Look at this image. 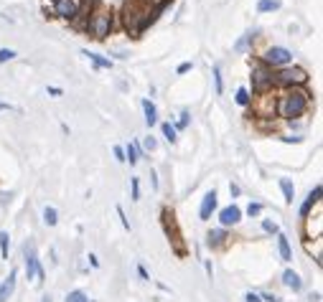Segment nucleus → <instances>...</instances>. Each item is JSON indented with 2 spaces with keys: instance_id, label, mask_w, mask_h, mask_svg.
<instances>
[{
  "instance_id": "nucleus-3",
  "label": "nucleus",
  "mask_w": 323,
  "mask_h": 302,
  "mask_svg": "<svg viewBox=\"0 0 323 302\" xmlns=\"http://www.w3.org/2000/svg\"><path fill=\"white\" fill-rule=\"evenodd\" d=\"M87 31H89V36H92V38H97V41L107 38V36H110V31H112V13H110L107 8H97V10L89 15Z\"/></svg>"
},
{
  "instance_id": "nucleus-38",
  "label": "nucleus",
  "mask_w": 323,
  "mask_h": 302,
  "mask_svg": "<svg viewBox=\"0 0 323 302\" xmlns=\"http://www.w3.org/2000/svg\"><path fill=\"white\" fill-rule=\"evenodd\" d=\"M186 125H189V112H183V114H181V122H178V130H183Z\"/></svg>"
},
{
  "instance_id": "nucleus-36",
  "label": "nucleus",
  "mask_w": 323,
  "mask_h": 302,
  "mask_svg": "<svg viewBox=\"0 0 323 302\" xmlns=\"http://www.w3.org/2000/svg\"><path fill=\"white\" fill-rule=\"evenodd\" d=\"M260 300H262V302H280V297H278V295H270V292H267V295H262Z\"/></svg>"
},
{
  "instance_id": "nucleus-45",
  "label": "nucleus",
  "mask_w": 323,
  "mask_h": 302,
  "mask_svg": "<svg viewBox=\"0 0 323 302\" xmlns=\"http://www.w3.org/2000/svg\"><path fill=\"white\" fill-rule=\"evenodd\" d=\"M41 302H53V300H51V295H43V297H41Z\"/></svg>"
},
{
  "instance_id": "nucleus-2",
  "label": "nucleus",
  "mask_w": 323,
  "mask_h": 302,
  "mask_svg": "<svg viewBox=\"0 0 323 302\" xmlns=\"http://www.w3.org/2000/svg\"><path fill=\"white\" fill-rule=\"evenodd\" d=\"M308 104H311V94L306 89L295 86V89H288L285 94H280L275 112L283 119H298V117H303L308 112Z\"/></svg>"
},
{
  "instance_id": "nucleus-8",
  "label": "nucleus",
  "mask_w": 323,
  "mask_h": 302,
  "mask_svg": "<svg viewBox=\"0 0 323 302\" xmlns=\"http://www.w3.org/2000/svg\"><path fill=\"white\" fill-rule=\"evenodd\" d=\"M79 10H82V0H53V13L59 18L71 20L79 15Z\"/></svg>"
},
{
  "instance_id": "nucleus-25",
  "label": "nucleus",
  "mask_w": 323,
  "mask_h": 302,
  "mask_svg": "<svg viewBox=\"0 0 323 302\" xmlns=\"http://www.w3.org/2000/svg\"><path fill=\"white\" fill-rule=\"evenodd\" d=\"M8 249H10V236L5 231H0V257L8 259Z\"/></svg>"
},
{
  "instance_id": "nucleus-20",
  "label": "nucleus",
  "mask_w": 323,
  "mask_h": 302,
  "mask_svg": "<svg viewBox=\"0 0 323 302\" xmlns=\"http://www.w3.org/2000/svg\"><path fill=\"white\" fill-rule=\"evenodd\" d=\"M280 188H283V196H285V203L293 206V198H295V188L288 178H280Z\"/></svg>"
},
{
  "instance_id": "nucleus-26",
  "label": "nucleus",
  "mask_w": 323,
  "mask_h": 302,
  "mask_svg": "<svg viewBox=\"0 0 323 302\" xmlns=\"http://www.w3.org/2000/svg\"><path fill=\"white\" fill-rule=\"evenodd\" d=\"M66 302H89V297H87L82 290H74V292L66 295Z\"/></svg>"
},
{
  "instance_id": "nucleus-29",
  "label": "nucleus",
  "mask_w": 323,
  "mask_h": 302,
  "mask_svg": "<svg viewBox=\"0 0 323 302\" xmlns=\"http://www.w3.org/2000/svg\"><path fill=\"white\" fill-rule=\"evenodd\" d=\"M10 58H15V51L13 48H0V64H5Z\"/></svg>"
},
{
  "instance_id": "nucleus-41",
  "label": "nucleus",
  "mask_w": 323,
  "mask_h": 302,
  "mask_svg": "<svg viewBox=\"0 0 323 302\" xmlns=\"http://www.w3.org/2000/svg\"><path fill=\"white\" fill-rule=\"evenodd\" d=\"M48 94H53V97H61V89H59V86H48Z\"/></svg>"
},
{
  "instance_id": "nucleus-43",
  "label": "nucleus",
  "mask_w": 323,
  "mask_h": 302,
  "mask_svg": "<svg viewBox=\"0 0 323 302\" xmlns=\"http://www.w3.org/2000/svg\"><path fill=\"white\" fill-rule=\"evenodd\" d=\"M89 264H92V267H99V259H97L94 254H89Z\"/></svg>"
},
{
  "instance_id": "nucleus-42",
  "label": "nucleus",
  "mask_w": 323,
  "mask_h": 302,
  "mask_svg": "<svg viewBox=\"0 0 323 302\" xmlns=\"http://www.w3.org/2000/svg\"><path fill=\"white\" fill-rule=\"evenodd\" d=\"M229 193H232V196H239V186L232 183V186H229Z\"/></svg>"
},
{
  "instance_id": "nucleus-34",
  "label": "nucleus",
  "mask_w": 323,
  "mask_h": 302,
  "mask_svg": "<svg viewBox=\"0 0 323 302\" xmlns=\"http://www.w3.org/2000/svg\"><path fill=\"white\" fill-rule=\"evenodd\" d=\"M191 69H194V64H191V61H183V64H181L178 69H176V71H178V74H189Z\"/></svg>"
},
{
  "instance_id": "nucleus-16",
  "label": "nucleus",
  "mask_w": 323,
  "mask_h": 302,
  "mask_svg": "<svg viewBox=\"0 0 323 302\" xmlns=\"http://www.w3.org/2000/svg\"><path fill=\"white\" fill-rule=\"evenodd\" d=\"M143 112H145V125L153 127L158 122V109H155V104L150 99H143Z\"/></svg>"
},
{
  "instance_id": "nucleus-13",
  "label": "nucleus",
  "mask_w": 323,
  "mask_h": 302,
  "mask_svg": "<svg viewBox=\"0 0 323 302\" xmlns=\"http://www.w3.org/2000/svg\"><path fill=\"white\" fill-rule=\"evenodd\" d=\"M229 239V234H227V229H211L209 234H206V244L211 247V249H219V247H224V241Z\"/></svg>"
},
{
  "instance_id": "nucleus-6",
  "label": "nucleus",
  "mask_w": 323,
  "mask_h": 302,
  "mask_svg": "<svg viewBox=\"0 0 323 302\" xmlns=\"http://www.w3.org/2000/svg\"><path fill=\"white\" fill-rule=\"evenodd\" d=\"M293 61V53L288 51V48H283V46H273V48H267L265 51V56H262V64L270 69V66H275V69H283V66H288Z\"/></svg>"
},
{
  "instance_id": "nucleus-24",
  "label": "nucleus",
  "mask_w": 323,
  "mask_h": 302,
  "mask_svg": "<svg viewBox=\"0 0 323 302\" xmlns=\"http://www.w3.org/2000/svg\"><path fill=\"white\" fill-rule=\"evenodd\" d=\"M160 130H163V137H166L168 142H176V127H173L171 122H163Z\"/></svg>"
},
{
  "instance_id": "nucleus-23",
  "label": "nucleus",
  "mask_w": 323,
  "mask_h": 302,
  "mask_svg": "<svg viewBox=\"0 0 323 302\" xmlns=\"http://www.w3.org/2000/svg\"><path fill=\"white\" fill-rule=\"evenodd\" d=\"M234 99H237V104H239V107H247V104L252 102V97H250V92H247L245 86H242V89H237V97H234Z\"/></svg>"
},
{
  "instance_id": "nucleus-19",
  "label": "nucleus",
  "mask_w": 323,
  "mask_h": 302,
  "mask_svg": "<svg viewBox=\"0 0 323 302\" xmlns=\"http://www.w3.org/2000/svg\"><path fill=\"white\" fill-rule=\"evenodd\" d=\"M125 150V160H130V165H135L138 160H140V145L138 142H130L127 147H122Z\"/></svg>"
},
{
  "instance_id": "nucleus-35",
  "label": "nucleus",
  "mask_w": 323,
  "mask_h": 302,
  "mask_svg": "<svg viewBox=\"0 0 323 302\" xmlns=\"http://www.w3.org/2000/svg\"><path fill=\"white\" fill-rule=\"evenodd\" d=\"M143 147H145L148 153H153V150H155V140H153V137H145V142H143Z\"/></svg>"
},
{
  "instance_id": "nucleus-30",
  "label": "nucleus",
  "mask_w": 323,
  "mask_h": 302,
  "mask_svg": "<svg viewBox=\"0 0 323 302\" xmlns=\"http://www.w3.org/2000/svg\"><path fill=\"white\" fill-rule=\"evenodd\" d=\"M130 186H132V201L140 198V180L138 178H130Z\"/></svg>"
},
{
  "instance_id": "nucleus-28",
  "label": "nucleus",
  "mask_w": 323,
  "mask_h": 302,
  "mask_svg": "<svg viewBox=\"0 0 323 302\" xmlns=\"http://www.w3.org/2000/svg\"><path fill=\"white\" fill-rule=\"evenodd\" d=\"M252 41H255V33H245V38H242V41H239V43H237L234 48H237V51H245V48H247V46H250Z\"/></svg>"
},
{
  "instance_id": "nucleus-18",
  "label": "nucleus",
  "mask_w": 323,
  "mask_h": 302,
  "mask_svg": "<svg viewBox=\"0 0 323 302\" xmlns=\"http://www.w3.org/2000/svg\"><path fill=\"white\" fill-rule=\"evenodd\" d=\"M82 53H84L97 69H112V61H110V58H104V56H99V53H92V51H82Z\"/></svg>"
},
{
  "instance_id": "nucleus-5",
  "label": "nucleus",
  "mask_w": 323,
  "mask_h": 302,
  "mask_svg": "<svg viewBox=\"0 0 323 302\" xmlns=\"http://www.w3.org/2000/svg\"><path fill=\"white\" fill-rule=\"evenodd\" d=\"M23 259H25V277L28 280H33L36 277V282L41 285L43 282V269H41V264H38V257H36V244L28 239L25 241V247H23Z\"/></svg>"
},
{
  "instance_id": "nucleus-27",
  "label": "nucleus",
  "mask_w": 323,
  "mask_h": 302,
  "mask_svg": "<svg viewBox=\"0 0 323 302\" xmlns=\"http://www.w3.org/2000/svg\"><path fill=\"white\" fill-rule=\"evenodd\" d=\"M214 86H217V94L224 92V81H222V69L219 66H214Z\"/></svg>"
},
{
  "instance_id": "nucleus-17",
  "label": "nucleus",
  "mask_w": 323,
  "mask_h": 302,
  "mask_svg": "<svg viewBox=\"0 0 323 302\" xmlns=\"http://www.w3.org/2000/svg\"><path fill=\"white\" fill-rule=\"evenodd\" d=\"M278 249H280V259L283 262H290L293 259V252H290V241L285 234H278Z\"/></svg>"
},
{
  "instance_id": "nucleus-33",
  "label": "nucleus",
  "mask_w": 323,
  "mask_h": 302,
  "mask_svg": "<svg viewBox=\"0 0 323 302\" xmlns=\"http://www.w3.org/2000/svg\"><path fill=\"white\" fill-rule=\"evenodd\" d=\"M262 229H265L267 234H280V231H278V224H273V221H267V219L262 221Z\"/></svg>"
},
{
  "instance_id": "nucleus-10",
  "label": "nucleus",
  "mask_w": 323,
  "mask_h": 302,
  "mask_svg": "<svg viewBox=\"0 0 323 302\" xmlns=\"http://www.w3.org/2000/svg\"><path fill=\"white\" fill-rule=\"evenodd\" d=\"M219 221H222V229H227V226H237V224L242 221V208H239L237 203L222 208V211H219Z\"/></svg>"
},
{
  "instance_id": "nucleus-31",
  "label": "nucleus",
  "mask_w": 323,
  "mask_h": 302,
  "mask_svg": "<svg viewBox=\"0 0 323 302\" xmlns=\"http://www.w3.org/2000/svg\"><path fill=\"white\" fill-rule=\"evenodd\" d=\"M117 216H120V224H122V229H125V231H130V221H127V216H125L122 206H117Z\"/></svg>"
},
{
  "instance_id": "nucleus-4",
  "label": "nucleus",
  "mask_w": 323,
  "mask_h": 302,
  "mask_svg": "<svg viewBox=\"0 0 323 302\" xmlns=\"http://www.w3.org/2000/svg\"><path fill=\"white\" fill-rule=\"evenodd\" d=\"M273 81L280 84V86L295 89V86H303L308 81V71L301 69V66H283V69H278V74L273 76Z\"/></svg>"
},
{
  "instance_id": "nucleus-1",
  "label": "nucleus",
  "mask_w": 323,
  "mask_h": 302,
  "mask_svg": "<svg viewBox=\"0 0 323 302\" xmlns=\"http://www.w3.org/2000/svg\"><path fill=\"white\" fill-rule=\"evenodd\" d=\"M168 3H171V0H160L155 8H150V3H145V0H127V3L122 5V23H125L127 33H130V36H140V33L160 15V10H163Z\"/></svg>"
},
{
  "instance_id": "nucleus-21",
  "label": "nucleus",
  "mask_w": 323,
  "mask_h": 302,
  "mask_svg": "<svg viewBox=\"0 0 323 302\" xmlns=\"http://www.w3.org/2000/svg\"><path fill=\"white\" fill-rule=\"evenodd\" d=\"M43 221H46V226H56L59 224V214H56L53 206H46L43 208Z\"/></svg>"
},
{
  "instance_id": "nucleus-14",
  "label": "nucleus",
  "mask_w": 323,
  "mask_h": 302,
  "mask_svg": "<svg viewBox=\"0 0 323 302\" xmlns=\"http://www.w3.org/2000/svg\"><path fill=\"white\" fill-rule=\"evenodd\" d=\"M283 285H285L288 290H293V292H301V290H303V280H301V275L293 272V269H285V272H283Z\"/></svg>"
},
{
  "instance_id": "nucleus-40",
  "label": "nucleus",
  "mask_w": 323,
  "mask_h": 302,
  "mask_svg": "<svg viewBox=\"0 0 323 302\" xmlns=\"http://www.w3.org/2000/svg\"><path fill=\"white\" fill-rule=\"evenodd\" d=\"M138 275H140V277H143V280H148V282H150V275H148V269H145V267H143V264H140V267H138Z\"/></svg>"
},
{
  "instance_id": "nucleus-44",
  "label": "nucleus",
  "mask_w": 323,
  "mask_h": 302,
  "mask_svg": "<svg viewBox=\"0 0 323 302\" xmlns=\"http://www.w3.org/2000/svg\"><path fill=\"white\" fill-rule=\"evenodd\" d=\"M5 109H10V104H5V102H0V112H5Z\"/></svg>"
},
{
  "instance_id": "nucleus-9",
  "label": "nucleus",
  "mask_w": 323,
  "mask_h": 302,
  "mask_svg": "<svg viewBox=\"0 0 323 302\" xmlns=\"http://www.w3.org/2000/svg\"><path fill=\"white\" fill-rule=\"evenodd\" d=\"M275 107H278V99H275L270 92H265V94L257 99V104H255V114H257V117H273V114H275Z\"/></svg>"
},
{
  "instance_id": "nucleus-12",
  "label": "nucleus",
  "mask_w": 323,
  "mask_h": 302,
  "mask_svg": "<svg viewBox=\"0 0 323 302\" xmlns=\"http://www.w3.org/2000/svg\"><path fill=\"white\" fill-rule=\"evenodd\" d=\"M321 193H323V188H321V186H316V188H313V191L308 193V198H306V201H303V206H301V219L311 216V208L321 203Z\"/></svg>"
},
{
  "instance_id": "nucleus-7",
  "label": "nucleus",
  "mask_w": 323,
  "mask_h": 302,
  "mask_svg": "<svg viewBox=\"0 0 323 302\" xmlns=\"http://www.w3.org/2000/svg\"><path fill=\"white\" fill-rule=\"evenodd\" d=\"M273 84H275L273 81V71L265 64H255L252 66V89L260 92V94H265V92H270Z\"/></svg>"
},
{
  "instance_id": "nucleus-22",
  "label": "nucleus",
  "mask_w": 323,
  "mask_h": 302,
  "mask_svg": "<svg viewBox=\"0 0 323 302\" xmlns=\"http://www.w3.org/2000/svg\"><path fill=\"white\" fill-rule=\"evenodd\" d=\"M280 8V0H260L257 3V10L260 13H273V10H278Z\"/></svg>"
},
{
  "instance_id": "nucleus-15",
  "label": "nucleus",
  "mask_w": 323,
  "mask_h": 302,
  "mask_svg": "<svg viewBox=\"0 0 323 302\" xmlns=\"http://www.w3.org/2000/svg\"><path fill=\"white\" fill-rule=\"evenodd\" d=\"M15 280H18V272H15V269H10L8 280L0 285V302H5L10 295H13V290H15Z\"/></svg>"
},
{
  "instance_id": "nucleus-37",
  "label": "nucleus",
  "mask_w": 323,
  "mask_h": 302,
  "mask_svg": "<svg viewBox=\"0 0 323 302\" xmlns=\"http://www.w3.org/2000/svg\"><path fill=\"white\" fill-rule=\"evenodd\" d=\"M245 302H262V300H260V295H255V292H247V295H245Z\"/></svg>"
},
{
  "instance_id": "nucleus-11",
  "label": "nucleus",
  "mask_w": 323,
  "mask_h": 302,
  "mask_svg": "<svg viewBox=\"0 0 323 302\" xmlns=\"http://www.w3.org/2000/svg\"><path fill=\"white\" fill-rule=\"evenodd\" d=\"M214 211H217V191H209V193L204 196V201H201V208H199V219H201V221H209Z\"/></svg>"
},
{
  "instance_id": "nucleus-32",
  "label": "nucleus",
  "mask_w": 323,
  "mask_h": 302,
  "mask_svg": "<svg viewBox=\"0 0 323 302\" xmlns=\"http://www.w3.org/2000/svg\"><path fill=\"white\" fill-rule=\"evenodd\" d=\"M247 214H250V216H260V214H262V203H250V206H247Z\"/></svg>"
},
{
  "instance_id": "nucleus-39",
  "label": "nucleus",
  "mask_w": 323,
  "mask_h": 302,
  "mask_svg": "<svg viewBox=\"0 0 323 302\" xmlns=\"http://www.w3.org/2000/svg\"><path fill=\"white\" fill-rule=\"evenodd\" d=\"M115 158H117L120 163H125V150H122V147H115Z\"/></svg>"
}]
</instances>
